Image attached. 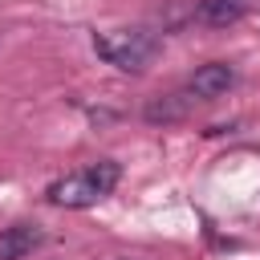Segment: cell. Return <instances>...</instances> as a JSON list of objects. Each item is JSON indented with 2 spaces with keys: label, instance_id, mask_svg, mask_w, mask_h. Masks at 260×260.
I'll return each mask as SVG.
<instances>
[{
  "label": "cell",
  "instance_id": "cell-1",
  "mask_svg": "<svg viewBox=\"0 0 260 260\" xmlns=\"http://www.w3.org/2000/svg\"><path fill=\"white\" fill-rule=\"evenodd\" d=\"M122 179V162L114 158H98V162H85L61 179H53L45 187V199L53 207H65V211H81V207H93L98 199H106Z\"/></svg>",
  "mask_w": 260,
  "mask_h": 260
},
{
  "label": "cell",
  "instance_id": "cell-2",
  "mask_svg": "<svg viewBox=\"0 0 260 260\" xmlns=\"http://www.w3.org/2000/svg\"><path fill=\"white\" fill-rule=\"evenodd\" d=\"M158 49H162V41H158V32H150V28H110V32H93V53L106 61V65H114V69H122V73H142L154 57H158Z\"/></svg>",
  "mask_w": 260,
  "mask_h": 260
},
{
  "label": "cell",
  "instance_id": "cell-5",
  "mask_svg": "<svg viewBox=\"0 0 260 260\" xmlns=\"http://www.w3.org/2000/svg\"><path fill=\"white\" fill-rule=\"evenodd\" d=\"M191 106H195V98H191L187 89H175V93L150 98V102L142 106V118H146L150 126H171V122H183V118L191 114Z\"/></svg>",
  "mask_w": 260,
  "mask_h": 260
},
{
  "label": "cell",
  "instance_id": "cell-3",
  "mask_svg": "<svg viewBox=\"0 0 260 260\" xmlns=\"http://www.w3.org/2000/svg\"><path fill=\"white\" fill-rule=\"evenodd\" d=\"M236 81H240V73H236L232 61H207V65H199V69L187 77L183 89H187L195 102H215V98H223Z\"/></svg>",
  "mask_w": 260,
  "mask_h": 260
},
{
  "label": "cell",
  "instance_id": "cell-4",
  "mask_svg": "<svg viewBox=\"0 0 260 260\" xmlns=\"http://www.w3.org/2000/svg\"><path fill=\"white\" fill-rule=\"evenodd\" d=\"M41 244H45V228H41V223L20 219V223L0 228V260H24V256H32Z\"/></svg>",
  "mask_w": 260,
  "mask_h": 260
},
{
  "label": "cell",
  "instance_id": "cell-6",
  "mask_svg": "<svg viewBox=\"0 0 260 260\" xmlns=\"http://www.w3.org/2000/svg\"><path fill=\"white\" fill-rule=\"evenodd\" d=\"M244 12H248L244 0H199L191 16H195L199 24H207V28H228V24H236Z\"/></svg>",
  "mask_w": 260,
  "mask_h": 260
}]
</instances>
